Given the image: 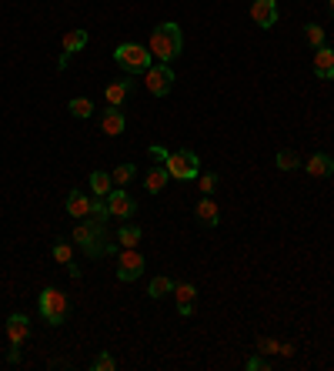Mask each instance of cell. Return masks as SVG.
Returning a JSON list of instances; mask_svg holds the SVG:
<instances>
[{"label": "cell", "mask_w": 334, "mask_h": 371, "mask_svg": "<svg viewBox=\"0 0 334 371\" xmlns=\"http://www.w3.org/2000/svg\"><path fill=\"white\" fill-rule=\"evenodd\" d=\"M194 218H198L201 224H207V227H214V224H221V207H217L211 198H201L198 204H194Z\"/></svg>", "instance_id": "cell-18"}, {"label": "cell", "mask_w": 334, "mask_h": 371, "mask_svg": "<svg viewBox=\"0 0 334 371\" xmlns=\"http://www.w3.org/2000/svg\"><path fill=\"white\" fill-rule=\"evenodd\" d=\"M257 351H264V355H278L281 345H278V341H271V338H257Z\"/></svg>", "instance_id": "cell-31"}, {"label": "cell", "mask_w": 334, "mask_h": 371, "mask_svg": "<svg viewBox=\"0 0 334 371\" xmlns=\"http://www.w3.org/2000/svg\"><path fill=\"white\" fill-rule=\"evenodd\" d=\"M107 211H110V218H121V221H130L134 214H137V201L130 198L124 188H114L110 194H107Z\"/></svg>", "instance_id": "cell-9"}, {"label": "cell", "mask_w": 334, "mask_h": 371, "mask_svg": "<svg viewBox=\"0 0 334 371\" xmlns=\"http://www.w3.org/2000/svg\"><path fill=\"white\" fill-rule=\"evenodd\" d=\"M267 368H274L271 358H264V355H251L248 358V371H267Z\"/></svg>", "instance_id": "cell-30"}, {"label": "cell", "mask_w": 334, "mask_h": 371, "mask_svg": "<svg viewBox=\"0 0 334 371\" xmlns=\"http://www.w3.org/2000/svg\"><path fill=\"white\" fill-rule=\"evenodd\" d=\"M305 171L311 177H331L334 174V157L331 154H324V150H318V154H311L308 161H305Z\"/></svg>", "instance_id": "cell-15"}, {"label": "cell", "mask_w": 334, "mask_h": 371, "mask_svg": "<svg viewBox=\"0 0 334 371\" xmlns=\"http://www.w3.org/2000/svg\"><path fill=\"white\" fill-rule=\"evenodd\" d=\"M305 37H308L311 47H321V44H324V27H321V24H308V27H305Z\"/></svg>", "instance_id": "cell-28"}, {"label": "cell", "mask_w": 334, "mask_h": 371, "mask_svg": "<svg viewBox=\"0 0 334 371\" xmlns=\"http://www.w3.org/2000/svg\"><path fill=\"white\" fill-rule=\"evenodd\" d=\"M114 238H117V245H121V247H137L144 234H141V227H137V224H124Z\"/></svg>", "instance_id": "cell-22"}, {"label": "cell", "mask_w": 334, "mask_h": 371, "mask_svg": "<svg viewBox=\"0 0 334 371\" xmlns=\"http://www.w3.org/2000/svg\"><path fill=\"white\" fill-rule=\"evenodd\" d=\"M91 191H94V198H107V194L114 191L110 174H107V171H94V174H91Z\"/></svg>", "instance_id": "cell-21"}, {"label": "cell", "mask_w": 334, "mask_h": 371, "mask_svg": "<svg viewBox=\"0 0 334 371\" xmlns=\"http://www.w3.org/2000/svg\"><path fill=\"white\" fill-rule=\"evenodd\" d=\"M51 254H53V261H57V265H71V261H74V247L67 245V241H57Z\"/></svg>", "instance_id": "cell-27"}, {"label": "cell", "mask_w": 334, "mask_h": 371, "mask_svg": "<svg viewBox=\"0 0 334 371\" xmlns=\"http://www.w3.org/2000/svg\"><path fill=\"white\" fill-rule=\"evenodd\" d=\"M67 214L77 218V221L91 218V214H94V198H87L84 191H71V194H67Z\"/></svg>", "instance_id": "cell-14"}, {"label": "cell", "mask_w": 334, "mask_h": 371, "mask_svg": "<svg viewBox=\"0 0 334 371\" xmlns=\"http://www.w3.org/2000/svg\"><path fill=\"white\" fill-rule=\"evenodd\" d=\"M174 71H171V64H151L147 71H144V87L154 94V98H167L171 94V87H174Z\"/></svg>", "instance_id": "cell-7"}, {"label": "cell", "mask_w": 334, "mask_h": 371, "mask_svg": "<svg viewBox=\"0 0 334 371\" xmlns=\"http://www.w3.org/2000/svg\"><path fill=\"white\" fill-rule=\"evenodd\" d=\"M114 60H117V67H121L124 74H144V71L154 64V54L147 47H141V44H117Z\"/></svg>", "instance_id": "cell-5"}, {"label": "cell", "mask_w": 334, "mask_h": 371, "mask_svg": "<svg viewBox=\"0 0 334 371\" xmlns=\"http://www.w3.org/2000/svg\"><path fill=\"white\" fill-rule=\"evenodd\" d=\"M278 355H284V358H291V355H294V345H281V351H278Z\"/></svg>", "instance_id": "cell-32"}, {"label": "cell", "mask_w": 334, "mask_h": 371, "mask_svg": "<svg viewBox=\"0 0 334 371\" xmlns=\"http://www.w3.org/2000/svg\"><path fill=\"white\" fill-rule=\"evenodd\" d=\"M274 164H278L281 171H298V168H301V157H298L294 150H278V154H274Z\"/></svg>", "instance_id": "cell-24"}, {"label": "cell", "mask_w": 334, "mask_h": 371, "mask_svg": "<svg viewBox=\"0 0 334 371\" xmlns=\"http://www.w3.org/2000/svg\"><path fill=\"white\" fill-rule=\"evenodd\" d=\"M278 17H281L278 0H254V3H251V21H254L261 30H271V27L278 24Z\"/></svg>", "instance_id": "cell-10"}, {"label": "cell", "mask_w": 334, "mask_h": 371, "mask_svg": "<svg viewBox=\"0 0 334 371\" xmlns=\"http://www.w3.org/2000/svg\"><path fill=\"white\" fill-rule=\"evenodd\" d=\"M151 154L164 161V168H167V174H171L174 181H198V174H201V157L187 148L167 154L160 144H151Z\"/></svg>", "instance_id": "cell-3"}, {"label": "cell", "mask_w": 334, "mask_h": 371, "mask_svg": "<svg viewBox=\"0 0 334 371\" xmlns=\"http://www.w3.org/2000/svg\"><path fill=\"white\" fill-rule=\"evenodd\" d=\"M167 177H171V174H167V168H151V171H147V177H144V188H147L151 194H160V191L167 188Z\"/></svg>", "instance_id": "cell-20"}, {"label": "cell", "mask_w": 334, "mask_h": 371, "mask_svg": "<svg viewBox=\"0 0 334 371\" xmlns=\"http://www.w3.org/2000/svg\"><path fill=\"white\" fill-rule=\"evenodd\" d=\"M94 371H114L117 368V361H114V355H107V351H101L97 358H94V365H91Z\"/></svg>", "instance_id": "cell-29"}, {"label": "cell", "mask_w": 334, "mask_h": 371, "mask_svg": "<svg viewBox=\"0 0 334 371\" xmlns=\"http://www.w3.org/2000/svg\"><path fill=\"white\" fill-rule=\"evenodd\" d=\"M217 184H221V177L214 171H207V174H198V191L204 194V198H211L214 191H217Z\"/></svg>", "instance_id": "cell-26"}, {"label": "cell", "mask_w": 334, "mask_h": 371, "mask_svg": "<svg viewBox=\"0 0 334 371\" xmlns=\"http://www.w3.org/2000/svg\"><path fill=\"white\" fill-rule=\"evenodd\" d=\"M314 74L318 80H334V50L328 44L314 47Z\"/></svg>", "instance_id": "cell-13"}, {"label": "cell", "mask_w": 334, "mask_h": 371, "mask_svg": "<svg viewBox=\"0 0 334 371\" xmlns=\"http://www.w3.org/2000/svg\"><path fill=\"white\" fill-rule=\"evenodd\" d=\"M30 338V318L27 315H10L7 318V345H10V365H17L21 361V348L24 341Z\"/></svg>", "instance_id": "cell-8"}, {"label": "cell", "mask_w": 334, "mask_h": 371, "mask_svg": "<svg viewBox=\"0 0 334 371\" xmlns=\"http://www.w3.org/2000/svg\"><path fill=\"white\" fill-rule=\"evenodd\" d=\"M114 274H117V281H137L144 274V254L137 247H117V254H114Z\"/></svg>", "instance_id": "cell-6"}, {"label": "cell", "mask_w": 334, "mask_h": 371, "mask_svg": "<svg viewBox=\"0 0 334 371\" xmlns=\"http://www.w3.org/2000/svg\"><path fill=\"white\" fill-rule=\"evenodd\" d=\"M174 301H178L180 318H191V315H194V304H198V288H194L191 281H178V284H174Z\"/></svg>", "instance_id": "cell-12"}, {"label": "cell", "mask_w": 334, "mask_h": 371, "mask_svg": "<svg viewBox=\"0 0 334 371\" xmlns=\"http://www.w3.org/2000/svg\"><path fill=\"white\" fill-rule=\"evenodd\" d=\"M37 308H40V315H44V322L57 328V324L67 322V315H71V301L67 295L60 291V288H44L40 297H37Z\"/></svg>", "instance_id": "cell-4"}, {"label": "cell", "mask_w": 334, "mask_h": 371, "mask_svg": "<svg viewBox=\"0 0 334 371\" xmlns=\"http://www.w3.org/2000/svg\"><path fill=\"white\" fill-rule=\"evenodd\" d=\"M174 284H178V281H174V278H167V274H160V278H154V281H151V284H147V297H167V295H174Z\"/></svg>", "instance_id": "cell-19"}, {"label": "cell", "mask_w": 334, "mask_h": 371, "mask_svg": "<svg viewBox=\"0 0 334 371\" xmlns=\"http://www.w3.org/2000/svg\"><path fill=\"white\" fill-rule=\"evenodd\" d=\"M87 47V30H67L64 34V41H60V60H57V67L64 71L67 67V60L77 54V50Z\"/></svg>", "instance_id": "cell-11"}, {"label": "cell", "mask_w": 334, "mask_h": 371, "mask_svg": "<svg viewBox=\"0 0 334 371\" xmlns=\"http://www.w3.org/2000/svg\"><path fill=\"white\" fill-rule=\"evenodd\" d=\"M67 111H71L74 117H80V121H87V117L94 114V100H91V98H71Z\"/></svg>", "instance_id": "cell-23"}, {"label": "cell", "mask_w": 334, "mask_h": 371, "mask_svg": "<svg viewBox=\"0 0 334 371\" xmlns=\"http://www.w3.org/2000/svg\"><path fill=\"white\" fill-rule=\"evenodd\" d=\"M130 91H134V80H114V84H107V91H104V100L110 104V107H121L124 100L130 98Z\"/></svg>", "instance_id": "cell-17"}, {"label": "cell", "mask_w": 334, "mask_h": 371, "mask_svg": "<svg viewBox=\"0 0 334 371\" xmlns=\"http://www.w3.org/2000/svg\"><path fill=\"white\" fill-rule=\"evenodd\" d=\"M124 127H128V121H124L121 107H110L107 104V111H104V117H101V131L107 137H117V134H124Z\"/></svg>", "instance_id": "cell-16"}, {"label": "cell", "mask_w": 334, "mask_h": 371, "mask_svg": "<svg viewBox=\"0 0 334 371\" xmlns=\"http://www.w3.org/2000/svg\"><path fill=\"white\" fill-rule=\"evenodd\" d=\"M134 174H137V168H134V164H121V168H114L110 181H114V188H128L130 181H134Z\"/></svg>", "instance_id": "cell-25"}, {"label": "cell", "mask_w": 334, "mask_h": 371, "mask_svg": "<svg viewBox=\"0 0 334 371\" xmlns=\"http://www.w3.org/2000/svg\"><path fill=\"white\" fill-rule=\"evenodd\" d=\"M147 50L154 54V60H160V64H171V60H178L180 50H184V34H180V27L174 24V21H164V24H157L154 30H151Z\"/></svg>", "instance_id": "cell-2"}, {"label": "cell", "mask_w": 334, "mask_h": 371, "mask_svg": "<svg viewBox=\"0 0 334 371\" xmlns=\"http://www.w3.org/2000/svg\"><path fill=\"white\" fill-rule=\"evenodd\" d=\"M328 7H331V14H334V0H328Z\"/></svg>", "instance_id": "cell-33"}, {"label": "cell", "mask_w": 334, "mask_h": 371, "mask_svg": "<svg viewBox=\"0 0 334 371\" xmlns=\"http://www.w3.org/2000/svg\"><path fill=\"white\" fill-rule=\"evenodd\" d=\"M74 245L87 254V258H104V254H117V238H107V227L104 221H94V218H84V221L74 224Z\"/></svg>", "instance_id": "cell-1"}]
</instances>
